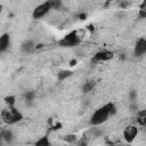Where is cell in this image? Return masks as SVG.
<instances>
[{"label": "cell", "mask_w": 146, "mask_h": 146, "mask_svg": "<svg viewBox=\"0 0 146 146\" xmlns=\"http://www.w3.org/2000/svg\"><path fill=\"white\" fill-rule=\"evenodd\" d=\"M114 113H115V106H114V104L113 103H107V104L103 105L102 107H99L98 110H96L94 112V114L90 117V124H92V125L103 124Z\"/></svg>", "instance_id": "1"}, {"label": "cell", "mask_w": 146, "mask_h": 146, "mask_svg": "<svg viewBox=\"0 0 146 146\" xmlns=\"http://www.w3.org/2000/svg\"><path fill=\"white\" fill-rule=\"evenodd\" d=\"M1 117H2V120H3L5 123H7V124H14V123L19 122L23 119V115L15 107H10L8 110L2 111Z\"/></svg>", "instance_id": "2"}, {"label": "cell", "mask_w": 146, "mask_h": 146, "mask_svg": "<svg viewBox=\"0 0 146 146\" xmlns=\"http://www.w3.org/2000/svg\"><path fill=\"white\" fill-rule=\"evenodd\" d=\"M80 43V36L78 35V32L76 31H72L70 33H67L65 36H63L59 41H58V44L60 47H74L76 44Z\"/></svg>", "instance_id": "3"}, {"label": "cell", "mask_w": 146, "mask_h": 146, "mask_svg": "<svg viewBox=\"0 0 146 146\" xmlns=\"http://www.w3.org/2000/svg\"><path fill=\"white\" fill-rule=\"evenodd\" d=\"M50 9H51V8H50L48 1H47V2H43V3L36 6V7L33 9V11H32V17H33L34 19L41 18V17H43L44 15H47V14L50 11Z\"/></svg>", "instance_id": "4"}, {"label": "cell", "mask_w": 146, "mask_h": 146, "mask_svg": "<svg viewBox=\"0 0 146 146\" xmlns=\"http://www.w3.org/2000/svg\"><path fill=\"white\" fill-rule=\"evenodd\" d=\"M137 135H138V128L133 124H130V125L125 127L124 130H123V137H124V140L128 144L132 143L136 139Z\"/></svg>", "instance_id": "5"}, {"label": "cell", "mask_w": 146, "mask_h": 146, "mask_svg": "<svg viewBox=\"0 0 146 146\" xmlns=\"http://www.w3.org/2000/svg\"><path fill=\"white\" fill-rule=\"evenodd\" d=\"M113 56H114L113 51H110V50H99V51H97L94 55L92 62H106V60L112 59Z\"/></svg>", "instance_id": "6"}, {"label": "cell", "mask_w": 146, "mask_h": 146, "mask_svg": "<svg viewBox=\"0 0 146 146\" xmlns=\"http://www.w3.org/2000/svg\"><path fill=\"white\" fill-rule=\"evenodd\" d=\"M145 52H146V40L145 38H139L135 46V55L137 57H140Z\"/></svg>", "instance_id": "7"}, {"label": "cell", "mask_w": 146, "mask_h": 146, "mask_svg": "<svg viewBox=\"0 0 146 146\" xmlns=\"http://www.w3.org/2000/svg\"><path fill=\"white\" fill-rule=\"evenodd\" d=\"M10 46V35L8 33H3L0 35V54L6 51Z\"/></svg>", "instance_id": "8"}, {"label": "cell", "mask_w": 146, "mask_h": 146, "mask_svg": "<svg viewBox=\"0 0 146 146\" xmlns=\"http://www.w3.org/2000/svg\"><path fill=\"white\" fill-rule=\"evenodd\" d=\"M35 48H36V46H35V43H34L32 40H27V41H25V42L22 44V49H23L25 52H31V51H33Z\"/></svg>", "instance_id": "9"}, {"label": "cell", "mask_w": 146, "mask_h": 146, "mask_svg": "<svg viewBox=\"0 0 146 146\" xmlns=\"http://www.w3.org/2000/svg\"><path fill=\"white\" fill-rule=\"evenodd\" d=\"M72 75H73V72H72V71H70V70H62V71L58 72L57 79H58L59 81H64V80L68 79V78L72 76Z\"/></svg>", "instance_id": "10"}, {"label": "cell", "mask_w": 146, "mask_h": 146, "mask_svg": "<svg viewBox=\"0 0 146 146\" xmlns=\"http://www.w3.org/2000/svg\"><path fill=\"white\" fill-rule=\"evenodd\" d=\"M0 135H1V137H2V140H5V141H7V143H10L11 140H13V132L9 130V129H6V130H2L1 132H0Z\"/></svg>", "instance_id": "11"}, {"label": "cell", "mask_w": 146, "mask_h": 146, "mask_svg": "<svg viewBox=\"0 0 146 146\" xmlns=\"http://www.w3.org/2000/svg\"><path fill=\"white\" fill-rule=\"evenodd\" d=\"M95 84H96V82H95L94 80H89V81L84 82V84H83V87H82L83 92H89V91H91V90L94 89Z\"/></svg>", "instance_id": "12"}, {"label": "cell", "mask_w": 146, "mask_h": 146, "mask_svg": "<svg viewBox=\"0 0 146 146\" xmlns=\"http://www.w3.org/2000/svg\"><path fill=\"white\" fill-rule=\"evenodd\" d=\"M137 121H138V123L140 124V125H145V123H146V111H140L139 113H138V119H137Z\"/></svg>", "instance_id": "13"}, {"label": "cell", "mask_w": 146, "mask_h": 146, "mask_svg": "<svg viewBox=\"0 0 146 146\" xmlns=\"http://www.w3.org/2000/svg\"><path fill=\"white\" fill-rule=\"evenodd\" d=\"M35 146H50V141H49L48 137H41L40 139L36 140Z\"/></svg>", "instance_id": "14"}, {"label": "cell", "mask_w": 146, "mask_h": 146, "mask_svg": "<svg viewBox=\"0 0 146 146\" xmlns=\"http://www.w3.org/2000/svg\"><path fill=\"white\" fill-rule=\"evenodd\" d=\"M48 3L51 9H59L62 6V1L59 0H51V1H48Z\"/></svg>", "instance_id": "15"}, {"label": "cell", "mask_w": 146, "mask_h": 146, "mask_svg": "<svg viewBox=\"0 0 146 146\" xmlns=\"http://www.w3.org/2000/svg\"><path fill=\"white\" fill-rule=\"evenodd\" d=\"M34 97H35V92H34V91H26V92L24 94V98H25V100L29 102V103H31V102L34 99Z\"/></svg>", "instance_id": "16"}, {"label": "cell", "mask_w": 146, "mask_h": 146, "mask_svg": "<svg viewBox=\"0 0 146 146\" xmlns=\"http://www.w3.org/2000/svg\"><path fill=\"white\" fill-rule=\"evenodd\" d=\"M5 102L8 105V107L10 108V107H14L16 100H15V97L14 96H7V97H5Z\"/></svg>", "instance_id": "17"}, {"label": "cell", "mask_w": 146, "mask_h": 146, "mask_svg": "<svg viewBox=\"0 0 146 146\" xmlns=\"http://www.w3.org/2000/svg\"><path fill=\"white\" fill-rule=\"evenodd\" d=\"M63 139H64L65 141L70 143V144H72V143H75V141H76V137H75V135H66V136H64V137H63Z\"/></svg>", "instance_id": "18"}, {"label": "cell", "mask_w": 146, "mask_h": 146, "mask_svg": "<svg viewBox=\"0 0 146 146\" xmlns=\"http://www.w3.org/2000/svg\"><path fill=\"white\" fill-rule=\"evenodd\" d=\"M81 19H84L86 18V14H80V16H79Z\"/></svg>", "instance_id": "19"}, {"label": "cell", "mask_w": 146, "mask_h": 146, "mask_svg": "<svg viewBox=\"0 0 146 146\" xmlns=\"http://www.w3.org/2000/svg\"><path fill=\"white\" fill-rule=\"evenodd\" d=\"M1 141H2V137H1V135H0V145H1Z\"/></svg>", "instance_id": "20"}, {"label": "cell", "mask_w": 146, "mask_h": 146, "mask_svg": "<svg viewBox=\"0 0 146 146\" xmlns=\"http://www.w3.org/2000/svg\"><path fill=\"white\" fill-rule=\"evenodd\" d=\"M1 11H2V6L0 5V13H1Z\"/></svg>", "instance_id": "21"}, {"label": "cell", "mask_w": 146, "mask_h": 146, "mask_svg": "<svg viewBox=\"0 0 146 146\" xmlns=\"http://www.w3.org/2000/svg\"><path fill=\"white\" fill-rule=\"evenodd\" d=\"M107 146H115V145H107Z\"/></svg>", "instance_id": "22"}]
</instances>
